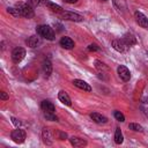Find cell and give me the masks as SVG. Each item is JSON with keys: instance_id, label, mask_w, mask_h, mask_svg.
<instances>
[{"instance_id": "5bb4252c", "label": "cell", "mask_w": 148, "mask_h": 148, "mask_svg": "<svg viewBox=\"0 0 148 148\" xmlns=\"http://www.w3.org/2000/svg\"><path fill=\"white\" fill-rule=\"evenodd\" d=\"M90 118L96 123V124H105L108 123V118L102 116L101 113H97V112H92L90 113Z\"/></svg>"}, {"instance_id": "8992f818", "label": "cell", "mask_w": 148, "mask_h": 148, "mask_svg": "<svg viewBox=\"0 0 148 148\" xmlns=\"http://www.w3.org/2000/svg\"><path fill=\"white\" fill-rule=\"evenodd\" d=\"M134 17H135L136 23H138L140 27H142V28H145V29L148 28V18H147V16H146L145 14H142V13L139 12V10H136V12L134 13Z\"/></svg>"}, {"instance_id": "f1b7e54d", "label": "cell", "mask_w": 148, "mask_h": 148, "mask_svg": "<svg viewBox=\"0 0 148 148\" xmlns=\"http://www.w3.org/2000/svg\"><path fill=\"white\" fill-rule=\"evenodd\" d=\"M8 97H9V96H8V94H7L6 91H1V92H0V98H1L2 101L8 99Z\"/></svg>"}, {"instance_id": "3957f363", "label": "cell", "mask_w": 148, "mask_h": 148, "mask_svg": "<svg viewBox=\"0 0 148 148\" xmlns=\"http://www.w3.org/2000/svg\"><path fill=\"white\" fill-rule=\"evenodd\" d=\"M60 17L67 21H72V22H82L83 21V16L74 13V12H68V10H62L60 13Z\"/></svg>"}, {"instance_id": "277c9868", "label": "cell", "mask_w": 148, "mask_h": 148, "mask_svg": "<svg viewBox=\"0 0 148 148\" xmlns=\"http://www.w3.org/2000/svg\"><path fill=\"white\" fill-rule=\"evenodd\" d=\"M10 138H12V140H13L14 142H16V143H23L24 140H25V138H27V133H25L24 130L17 127V130H14V131L10 133Z\"/></svg>"}, {"instance_id": "5b68a950", "label": "cell", "mask_w": 148, "mask_h": 148, "mask_svg": "<svg viewBox=\"0 0 148 148\" xmlns=\"http://www.w3.org/2000/svg\"><path fill=\"white\" fill-rule=\"evenodd\" d=\"M24 57H25V50L23 47H15L12 51V60L15 64L21 62L24 59Z\"/></svg>"}, {"instance_id": "7c38bea8", "label": "cell", "mask_w": 148, "mask_h": 148, "mask_svg": "<svg viewBox=\"0 0 148 148\" xmlns=\"http://www.w3.org/2000/svg\"><path fill=\"white\" fill-rule=\"evenodd\" d=\"M58 98H59V101H60L62 104L68 105V106H71V105H72L71 97L68 96V94H67L65 90H60V91L58 92Z\"/></svg>"}, {"instance_id": "9c48e42d", "label": "cell", "mask_w": 148, "mask_h": 148, "mask_svg": "<svg viewBox=\"0 0 148 148\" xmlns=\"http://www.w3.org/2000/svg\"><path fill=\"white\" fill-rule=\"evenodd\" d=\"M42 71L45 77H50V75L52 74V64L49 59H44L42 62Z\"/></svg>"}, {"instance_id": "7402d4cb", "label": "cell", "mask_w": 148, "mask_h": 148, "mask_svg": "<svg viewBox=\"0 0 148 148\" xmlns=\"http://www.w3.org/2000/svg\"><path fill=\"white\" fill-rule=\"evenodd\" d=\"M44 117L46 120L50 121H58V117L54 114V112H44Z\"/></svg>"}, {"instance_id": "484cf974", "label": "cell", "mask_w": 148, "mask_h": 148, "mask_svg": "<svg viewBox=\"0 0 148 148\" xmlns=\"http://www.w3.org/2000/svg\"><path fill=\"white\" fill-rule=\"evenodd\" d=\"M95 66H96L97 69H108V67H106L103 62H101L99 60H96V61H95Z\"/></svg>"}, {"instance_id": "e0dca14e", "label": "cell", "mask_w": 148, "mask_h": 148, "mask_svg": "<svg viewBox=\"0 0 148 148\" xmlns=\"http://www.w3.org/2000/svg\"><path fill=\"white\" fill-rule=\"evenodd\" d=\"M123 40H124V43H125L127 46H133V45H135V44H136V38H135L132 34H130V32L124 35Z\"/></svg>"}, {"instance_id": "4fadbf2b", "label": "cell", "mask_w": 148, "mask_h": 148, "mask_svg": "<svg viewBox=\"0 0 148 148\" xmlns=\"http://www.w3.org/2000/svg\"><path fill=\"white\" fill-rule=\"evenodd\" d=\"M25 44L29 46V47H31V49H34V47H37L39 44H40V38L37 36V35H34V36H30L27 40H25Z\"/></svg>"}, {"instance_id": "d4e9b609", "label": "cell", "mask_w": 148, "mask_h": 148, "mask_svg": "<svg viewBox=\"0 0 148 148\" xmlns=\"http://www.w3.org/2000/svg\"><path fill=\"white\" fill-rule=\"evenodd\" d=\"M27 2H28V3L30 5V6H32V7L35 8V7L39 6V5H40V3L43 2V0H28Z\"/></svg>"}, {"instance_id": "8fae6325", "label": "cell", "mask_w": 148, "mask_h": 148, "mask_svg": "<svg viewBox=\"0 0 148 148\" xmlns=\"http://www.w3.org/2000/svg\"><path fill=\"white\" fill-rule=\"evenodd\" d=\"M72 83H73L75 87H77V88H80V89H82V90H84V91H91V87H90L86 81H83V80L75 79V80H73Z\"/></svg>"}, {"instance_id": "6da1fadb", "label": "cell", "mask_w": 148, "mask_h": 148, "mask_svg": "<svg viewBox=\"0 0 148 148\" xmlns=\"http://www.w3.org/2000/svg\"><path fill=\"white\" fill-rule=\"evenodd\" d=\"M36 31H37V35L47 39V40H53L56 35H54V31L53 29L50 27V25H46V24H40L36 28Z\"/></svg>"}, {"instance_id": "4316f807", "label": "cell", "mask_w": 148, "mask_h": 148, "mask_svg": "<svg viewBox=\"0 0 148 148\" xmlns=\"http://www.w3.org/2000/svg\"><path fill=\"white\" fill-rule=\"evenodd\" d=\"M88 50H89V51H98L99 47H98L96 44H90V45L88 46Z\"/></svg>"}, {"instance_id": "7a4b0ae2", "label": "cell", "mask_w": 148, "mask_h": 148, "mask_svg": "<svg viewBox=\"0 0 148 148\" xmlns=\"http://www.w3.org/2000/svg\"><path fill=\"white\" fill-rule=\"evenodd\" d=\"M15 7L18 9L21 16L27 17V18H31L34 16V7L30 6L28 2H17Z\"/></svg>"}, {"instance_id": "d6986e66", "label": "cell", "mask_w": 148, "mask_h": 148, "mask_svg": "<svg viewBox=\"0 0 148 148\" xmlns=\"http://www.w3.org/2000/svg\"><path fill=\"white\" fill-rule=\"evenodd\" d=\"M45 5L47 6V8L50 9V10H52V12H54V13H61L62 12V8L59 6V5H57V3H54V2H52V1H50V0H45Z\"/></svg>"}, {"instance_id": "d6a6232c", "label": "cell", "mask_w": 148, "mask_h": 148, "mask_svg": "<svg viewBox=\"0 0 148 148\" xmlns=\"http://www.w3.org/2000/svg\"><path fill=\"white\" fill-rule=\"evenodd\" d=\"M104 1H106V0H104Z\"/></svg>"}, {"instance_id": "603a6c76", "label": "cell", "mask_w": 148, "mask_h": 148, "mask_svg": "<svg viewBox=\"0 0 148 148\" xmlns=\"http://www.w3.org/2000/svg\"><path fill=\"white\" fill-rule=\"evenodd\" d=\"M7 13H9L12 16H14V17H18V16H21V14H20V12H18V9L16 8V7H8L7 8Z\"/></svg>"}, {"instance_id": "4dcf8cb0", "label": "cell", "mask_w": 148, "mask_h": 148, "mask_svg": "<svg viewBox=\"0 0 148 148\" xmlns=\"http://www.w3.org/2000/svg\"><path fill=\"white\" fill-rule=\"evenodd\" d=\"M65 2H67V3H75V2H77V0H64Z\"/></svg>"}, {"instance_id": "9a60e30c", "label": "cell", "mask_w": 148, "mask_h": 148, "mask_svg": "<svg viewBox=\"0 0 148 148\" xmlns=\"http://www.w3.org/2000/svg\"><path fill=\"white\" fill-rule=\"evenodd\" d=\"M69 141H71V145L74 147H86L87 146V141L84 139H81L77 136H72L69 139Z\"/></svg>"}, {"instance_id": "ac0fdd59", "label": "cell", "mask_w": 148, "mask_h": 148, "mask_svg": "<svg viewBox=\"0 0 148 148\" xmlns=\"http://www.w3.org/2000/svg\"><path fill=\"white\" fill-rule=\"evenodd\" d=\"M42 136H43V141H44V143H46V145H52L53 139H52V135H51L49 128H43Z\"/></svg>"}, {"instance_id": "1f68e13d", "label": "cell", "mask_w": 148, "mask_h": 148, "mask_svg": "<svg viewBox=\"0 0 148 148\" xmlns=\"http://www.w3.org/2000/svg\"><path fill=\"white\" fill-rule=\"evenodd\" d=\"M147 56H148V52H147Z\"/></svg>"}, {"instance_id": "ffe728a7", "label": "cell", "mask_w": 148, "mask_h": 148, "mask_svg": "<svg viewBox=\"0 0 148 148\" xmlns=\"http://www.w3.org/2000/svg\"><path fill=\"white\" fill-rule=\"evenodd\" d=\"M123 141H124V136H123L121 130L119 127H117L116 128V132H114V142L118 143V145H120V143H123Z\"/></svg>"}, {"instance_id": "83f0119b", "label": "cell", "mask_w": 148, "mask_h": 148, "mask_svg": "<svg viewBox=\"0 0 148 148\" xmlns=\"http://www.w3.org/2000/svg\"><path fill=\"white\" fill-rule=\"evenodd\" d=\"M10 119H12V123H13V124H14L16 127H18V126L21 125V121H20L17 118H15V117H12Z\"/></svg>"}, {"instance_id": "30bf717a", "label": "cell", "mask_w": 148, "mask_h": 148, "mask_svg": "<svg viewBox=\"0 0 148 148\" xmlns=\"http://www.w3.org/2000/svg\"><path fill=\"white\" fill-rule=\"evenodd\" d=\"M59 43H60V46L64 47V49H66V50H71V49L74 47V42H73V39L69 38V37H67V36L61 37V39H60Z\"/></svg>"}, {"instance_id": "cb8c5ba5", "label": "cell", "mask_w": 148, "mask_h": 148, "mask_svg": "<svg viewBox=\"0 0 148 148\" xmlns=\"http://www.w3.org/2000/svg\"><path fill=\"white\" fill-rule=\"evenodd\" d=\"M113 116H114V118H116L118 121H120V123L125 121V116H124L120 111H114V112H113Z\"/></svg>"}, {"instance_id": "44dd1931", "label": "cell", "mask_w": 148, "mask_h": 148, "mask_svg": "<svg viewBox=\"0 0 148 148\" xmlns=\"http://www.w3.org/2000/svg\"><path fill=\"white\" fill-rule=\"evenodd\" d=\"M128 128L130 130H132V131H134V132H143V127L141 126V125H139V124H136V123H131L130 125H128Z\"/></svg>"}, {"instance_id": "f546056e", "label": "cell", "mask_w": 148, "mask_h": 148, "mask_svg": "<svg viewBox=\"0 0 148 148\" xmlns=\"http://www.w3.org/2000/svg\"><path fill=\"white\" fill-rule=\"evenodd\" d=\"M66 138H67V134H66V133L60 132V138H59V139H60V140H65Z\"/></svg>"}, {"instance_id": "ba28073f", "label": "cell", "mask_w": 148, "mask_h": 148, "mask_svg": "<svg viewBox=\"0 0 148 148\" xmlns=\"http://www.w3.org/2000/svg\"><path fill=\"white\" fill-rule=\"evenodd\" d=\"M111 44H112V47H113L117 52H120V53H121V52H125V51L127 50V47H128V46L124 43L123 39H113Z\"/></svg>"}, {"instance_id": "52a82bcc", "label": "cell", "mask_w": 148, "mask_h": 148, "mask_svg": "<svg viewBox=\"0 0 148 148\" xmlns=\"http://www.w3.org/2000/svg\"><path fill=\"white\" fill-rule=\"evenodd\" d=\"M117 72H118V75H119V77H120L123 81H125V82L130 81V79H131V72L128 71V68H127L126 66H124V65H120V66H118V68H117Z\"/></svg>"}, {"instance_id": "2e32d148", "label": "cell", "mask_w": 148, "mask_h": 148, "mask_svg": "<svg viewBox=\"0 0 148 148\" xmlns=\"http://www.w3.org/2000/svg\"><path fill=\"white\" fill-rule=\"evenodd\" d=\"M40 106H42V109H43L44 112H54L56 111V108H54L53 103L50 102V101H47V99H44L42 102Z\"/></svg>"}]
</instances>
